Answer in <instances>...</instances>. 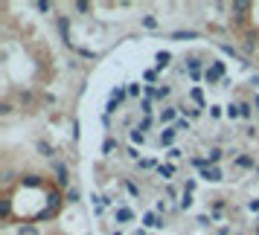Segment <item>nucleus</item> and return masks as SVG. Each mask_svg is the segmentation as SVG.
<instances>
[{"mask_svg":"<svg viewBox=\"0 0 259 235\" xmlns=\"http://www.w3.org/2000/svg\"><path fill=\"white\" fill-rule=\"evenodd\" d=\"M222 76H224V64H222V61H215V67H212V70H207V73H204V79H207V82H210V84H215V82H219V79H222Z\"/></svg>","mask_w":259,"mask_h":235,"instance_id":"f257e3e1","label":"nucleus"},{"mask_svg":"<svg viewBox=\"0 0 259 235\" xmlns=\"http://www.w3.org/2000/svg\"><path fill=\"white\" fill-rule=\"evenodd\" d=\"M230 12H233L236 18H239V21H242V18H245V15L250 12V3H247V0H236L233 6H230Z\"/></svg>","mask_w":259,"mask_h":235,"instance_id":"f03ea898","label":"nucleus"},{"mask_svg":"<svg viewBox=\"0 0 259 235\" xmlns=\"http://www.w3.org/2000/svg\"><path fill=\"white\" fill-rule=\"evenodd\" d=\"M201 177H204V180H210V183H219V180H222V171H219L215 165H210V168H204V171H201Z\"/></svg>","mask_w":259,"mask_h":235,"instance_id":"7ed1b4c3","label":"nucleus"},{"mask_svg":"<svg viewBox=\"0 0 259 235\" xmlns=\"http://www.w3.org/2000/svg\"><path fill=\"white\" fill-rule=\"evenodd\" d=\"M154 61H157V70H166V67H169V61H172V55H169L166 49H160V52L154 55Z\"/></svg>","mask_w":259,"mask_h":235,"instance_id":"20e7f679","label":"nucleus"},{"mask_svg":"<svg viewBox=\"0 0 259 235\" xmlns=\"http://www.w3.org/2000/svg\"><path fill=\"white\" fill-rule=\"evenodd\" d=\"M143 223H146V226H163V218H157L154 212H146V215H143Z\"/></svg>","mask_w":259,"mask_h":235,"instance_id":"39448f33","label":"nucleus"},{"mask_svg":"<svg viewBox=\"0 0 259 235\" xmlns=\"http://www.w3.org/2000/svg\"><path fill=\"white\" fill-rule=\"evenodd\" d=\"M222 148H219V145H212V148H210V151H207V163H210V165H215V163H219V160H222Z\"/></svg>","mask_w":259,"mask_h":235,"instance_id":"423d86ee","label":"nucleus"},{"mask_svg":"<svg viewBox=\"0 0 259 235\" xmlns=\"http://www.w3.org/2000/svg\"><path fill=\"white\" fill-rule=\"evenodd\" d=\"M189 76H192V82H198V79H201V61L198 58L189 61Z\"/></svg>","mask_w":259,"mask_h":235,"instance_id":"0eeeda50","label":"nucleus"},{"mask_svg":"<svg viewBox=\"0 0 259 235\" xmlns=\"http://www.w3.org/2000/svg\"><path fill=\"white\" fill-rule=\"evenodd\" d=\"M175 134H178L175 128H166L163 134H160V145H172V142H175Z\"/></svg>","mask_w":259,"mask_h":235,"instance_id":"6e6552de","label":"nucleus"},{"mask_svg":"<svg viewBox=\"0 0 259 235\" xmlns=\"http://www.w3.org/2000/svg\"><path fill=\"white\" fill-rule=\"evenodd\" d=\"M172 38H175V41H189V38H198V32H192V29H187V32L178 29V32H172Z\"/></svg>","mask_w":259,"mask_h":235,"instance_id":"1a4fd4ad","label":"nucleus"},{"mask_svg":"<svg viewBox=\"0 0 259 235\" xmlns=\"http://www.w3.org/2000/svg\"><path fill=\"white\" fill-rule=\"evenodd\" d=\"M236 165H239V168H256V163H253V160H250L247 154H242V157H236Z\"/></svg>","mask_w":259,"mask_h":235,"instance_id":"9d476101","label":"nucleus"},{"mask_svg":"<svg viewBox=\"0 0 259 235\" xmlns=\"http://www.w3.org/2000/svg\"><path fill=\"white\" fill-rule=\"evenodd\" d=\"M178 116V107H163V113H160V122H172Z\"/></svg>","mask_w":259,"mask_h":235,"instance_id":"9b49d317","label":"nucleus"},{"mask_svg":"<svg viewBox=\"0 0 259 235\" xmlns=\"http://www.w3.org/2000/svg\"><path fill=\"white\" fill-rule=\"evenodd\" d=\"M131 218H134V212H131V209H125V206H122V209H117V221L125 223V221H131Z\"/></svg>","mask_w":259,"mask_h":235,"instance_id":"f8f14e48","label":"nucleus"},{"mask_svg":"<svg viewBox=\"0 0 259 235\" xmlns=\"http://www.w3.org/2000/svg\"><path fill=\"white\" fill-rule=\"evenodd\" d=\"M18 235H38V226L35 223H24V226L18 229Z\"/></svg>","mask_w":259,"mask_h":235,"instance_id":"ddd939ff","label":"nucleus"},{"mask_svg":"<svg viewBox=\"0 0 259 235\" xmlns=\"http://www.w3.org/2000/svg\"><path fill=\"white\" fill-rule=\"evenodd\" d=\"M125 93H128V90H122V87H117V90L111 93V102H114V105H119V102L125 99Z\"/></svg>","mask_w":259,"mask_h":235,"instance_id":"4468645a","label":"nucleus"},{"mask_svg":"<svg viewBox=\"0 0 259 235\" xmlns=\"http://www.w3.org/2000/svg\"><path fill=\"white\" fill-rule=\"evenodd\" d=\"M227 116H230V119L242 116V105H227Z\"/></svg>","mask_w":259,"mask_h":235,"instance_id":"2eb2a0df","label":"nucleus"},{"mask_svg":"<svg viewBox=\"0 0 259 235\" xmlns=\"http://www.w3.org/2000/svg\"><path fill=\"white\" fill-rule=\"evenodd\" d=\"M192 206V192H184V198H181V209H189Z\"/></svg>","mask_w":259,"mask_h":235,"instance_id":"dca6fc26","label":"nucleus"},{"mask_svg":"<svg viewBox=\"0 0 259 235\" xmlns=\"http://www.w3.org/2000/svg\"><path fill=\"white\" fill-rule=\"evenodd\" d=\"M157 171H160V177H166V180H169V177L175 174V168H172V165H160Z\"/></svg>","mask_w":259,"mask_h":235,"instance_id":"f3484780","label":"nucleus"},{"mask_svg":"<svg viewBox=\"0 0 259 235\" xmlns=\"http://www.w3.org/2000/svg\"><path fill=\"white\" fill-rule=\"evenodd\" d=\"M189 96H192V102H198V105L204 107V93H201L198 87H195V90H192V93H189Z\"/></svg>","mask_w":259,"mask_h":235,"instance_id":"a211bd4d","label":"nucleus"},{"mask_svg":"<svg viewBox=\"0 0 259 235\" xmlns=\"http://www.w3.org/2000/svg\"><path fill=\"white\" fill-rule=\"evenodd\" d=\"M35 6H38V12H50V9H53V3H50V0H38Z\"/></svg>","mask_w":259,"mask_h":235,"instance_id":"6ab92c4d","label":"nucleus"},{"mask_svg":"<svg viewBox=\"0 0 259 235\" xmlns=\"http://www.w3.org/2000/svg\"><path fill=\"white\" fill-rule=\"evenodd\" d=\"M38 151L44 154V157H50V154H53V145H47V142H38Z\"/></svg>","mask_w":259,"mask_h":235,"instance_id":"aec40b11","label":"nucleus"},{"mask_svg":"<svg viewBox=\"0 0 259 235\" xmlns=\"http://www.w3.org/2000/svg\"><path fill=\"white\" fill-rule=\"evenodd\" d=\"M24 186H41V180L35 174H29V177H24Z\"/></svg>","mask_w":259,"mask_h":235,"instance_id":"412c9836","label":"nucleus"},{"mask_svg":"<svg viewBox=\"0 0 259 235\" xmlns=\"http://www.w3.org/2000/svg\"><path fill=\"white\" fill-rule=\"evenodd\" d=\"M143 26H146V29H154V26H157V21H154L152 15H146V18H143Z\"/></svg>","mask_w":259,"mask_h":235,"instance_id":"4be33fe9","label":"nucleus"},{"mask_svg":"<svg viewBox=\"0 0 259 235\" xmlns=\"http://www.w3.org/2000/svg\"><path fill=\"white\" fill-rule=\"evenodd\" d=\"M140 110L149 116V113H152V102H149V99H143V102H140Z\"/></svg>","mask_w":259,"mask_h":235,"instance_id":"5701e85b","label":"nucleus"},{"mask_svg":"<svg viewBox=\"0 0 259 235\" xmlns=\"http://www.w3.org/2000/svg\"><path fill=\"white\" fill-rule=\"evenodd\" d=\"M125 189H128V195H134V198H137V195H140V189L134 186V183H131V180H125Z\"/></svg>","mask_w":259,"mask_h":235,"instance_id":"b1692460","label":"nucleus"},{"mask_svg":"<svg viewBox=\"0 0 259 235\" xmlns=\"http://www.w3.org/2000/svg\"><path fill=\"white\" fill-rule=\"evenodd\" d=\"M175 131H189V122H187V119H178V122H175Z\"/></svg>","mask_w":259,"mask_h":235,"instance_id":"393cba45","label":"nucleus"},{"mask_svg":"<svg viewBox=\"0 0 259 235\" xmlns=\"http://www.w3.org/2000/svg\"><path fill=\"white\" fill-rule=\"evenodd\" d=\"M131 142H143V131H137V128L131 131Z\"/></svg>","mask_w":259,"mask_h":235,"instance_id":"a878e982","label":"nucleus"},{"mask_svg":"<svg viewBox=\"0 0 259 235\" xmlns=\"http://www.w3.org/2000/svg\"><path fill=\"white\" fill-rule=\"evenodd\" d=\"M0 113H3V116H9V113H12V105H9V102H3V105H0Z\"/></svg>","mask_w":259,"mask_h":235,"instance_id":"bb28decb","label":"nucleus"},{"mask_svg":"<svg viewBox=\"0 0 259 235\" xmlns=\"http://www.w3.org/2000/svg\"><path fill=\"white\" fill-rule=\"evenodd\" d=\"M149 125H152V119L146 116V119H143V122H140V125H137V131H149Z\"/></svg>","mask_w":259,"mask_h":235,"instance_id":"cd10ccee","label":"nucleus"},{"mask_svg":"<svg viewBox=\"0 0 259 235\" xmlns=\"http://www.w3.org/2000/svg\"><path fill=\"white\" fill-rule=\"evenodd\" d=\"M125 90H128V96H137V93H140V87H137V84H128Z\"/></svg>","mask_w":259,"mask_h":235,"instance_id":"c85d7f7f","label":"nucleus"},{"mask_svg":"<svg viewBox=\"0 0 259 235\" xmlns=\"http://www.w3.org/2000/svg\"><path fill=\"white\" fill-rule=\"evenodd\" d=\"M247 209H250V212H259V198L250 200V203H247Z\"/></svg>","mask_w":259,"mask_h":235,"instance_id":"c756f323","label":"nucleus"},{"mask_svg":"<svg viewBox=\"0 0 259 235\" xmlns=\"http://www.w3.org/2000/svg\"><path fill=\"white\" fill-rule=\"evenodd\" d=\"M134 235H143V232H134Z\"/></svg>","mask_w":259,"mask_h":235,"instance_id":"7c9ffc66","label":"nucleus"},{"mask_svg":"<svg viewBox=\"0 0 259 235\" xmlns=\"http://www.w3.org/2000/svg\"><path fill=\"white\" fill-rule=\"evenodd\" d=\"M256 232H259V226H256Z\"/></svg>","mask_w":259,"mask_h":235,"instance_id":"2f4dec72","label":"nucleus"},{"mask_svg":"<svg viewBox=\"0 0 259 235\" xmlns=\"http://www.w3.org/2000/svg\"><path fill=\"white\" fill-rule=\"evenodd\" d=\"M114 235H119V232H114Z\"/></svg>","mask_w":259,"mask_h":235,"instance_id":"473e14b6","label":"nucleus"}]
</instances>
